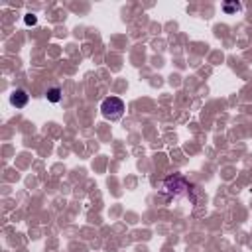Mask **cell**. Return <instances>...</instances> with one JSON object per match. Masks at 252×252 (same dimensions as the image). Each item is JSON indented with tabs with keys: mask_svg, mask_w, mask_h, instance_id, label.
<instances>
[{
	"mask_svg": "<svg viewBox=\"0 0 252 252\" xmlns=\"http://www.w3.org/2000/svg\"><path fill=\"white\" fill-rule=\"evenodd\" d=\"M238 10H240V2H236V0L222 4V12H224V14H234V12H238Z\"/></svg>",
	"mask_w": 252,
	"mask_h": 252,
	"instance_id": "obj_4",
	"label": "cell"
},
{
	"mask_svg": "<svg viewBox=\"0 0 252 252\" xmlns=\"http://www.w3.org/2000/svg\"><path fill=\"white\" fill-rule=\"evenodd\" d=\"M163 195H169L171 201H179V199H187L191 205L195 203V195H193V187L191 183L181 177V175H171L163 181V189H161Z\"/></svg>",
	"mask_w": 252,
	"mask_h": 252,
	"instance_id": "obj_1",
	"label": "cell"
},
{
	"mask_svg": "<svg viewBox=\"0 0 252 252\" xmlns=\"http://www.w3.org/2000/svg\"><path fill=\"white\" fill-rule=\"evenodd\" d=\"M100 112H102V116L106 118V120H118V118H122V114H124V102H122V98H118V96H106L102 102H100Z\"/></svg>",
	"mask_w": 252,
	"mask_h": 252,
	"instance_id": "obj_2",
	"label": "cell"
},
{
	"mask_svg": "<svg viewBox=\"0 0 252 252\" xmlns=\"http://www.w3.org/2000/svg\"><path fill=\"white\" fill-rule=\"evenodd\" d=\"M28 93L24 91V89H16L12 94H10V104L12 106H16V108H24L26 104H28Z\"/></svg>",
	"mask_w": 252,
	"mask_h": 252,
	"instance_id": "obj_3",
	"label": "cell"
},
{
	"mask_svg": "<svg viewBox=\"0 0 252 252\" xmlns=\"http://www.w3.org/2000/svg\"><path fill=\"white\" fill-rule=\"evenodd\" d=\"M45 96H47V100H49V102H59V100H61V91H59L57 87H53V89H49V91H47V94H45Z\"/></svg>",
	"mask_w": 252,
	"mask_h": 252,
	"instance_id": "obj_5",
	"label": "cell"
},
{
	"mask_svg": "<svg viewBox=\"0 0 252 252\" xmlns=\"http://www.w3.org/2000/svg\"><path fill=\"white\" fill-rule=\"evenodd\" d=\"M24 22H26V26H35L37 24V18L33 14H26L24 16Z\"/></svg>",
	"mask_w": 252,
	"mask_h": 252,
	"instance_id": "obj_6",
	"label": "cell"
}]
</instances>
